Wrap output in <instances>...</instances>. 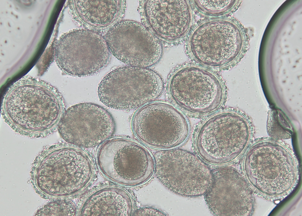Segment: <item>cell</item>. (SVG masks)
Returning a JSON list of instances; mask_svg holds the SVG:
<instances>
[{
	"mask_svg": "<svg viewBox=\"0 0 302 216\" xmlns=\"http://www.w3.org/2000/svg\"><path fill=\"white\" fill-rule=\"evenodd\" d=\"M164 88L160 76L148 67L126 66L107 74L98 89L101 101L115 109L140 107L159 98Z\"/></svg>",
	"mask_w": 302,
	"mask_h": 216,
	"instance_id": "6da1fadb",
	"label": "cell"
},
{
	"mask_svg": "<svg viewBox=\"0 0 302 216\" xmlns=\"http://www.w3.org/2000/svg\"><path fill=\"white\" fill-rule=\"evenodd\" d=\"M248 126L242 117L226 112L207 119L197 135L196 146L202 159L212 164L230 162L236 157L247 143Z\"/></svg>",
	"mask_w": 302,
	"mask_h": 216,
	"instance_id": "7a4b0ae2",
	"label": "cell"
},
{
	"mask_svg": "<svg viewBox=\"0 0 302 216\" xmlns=\"http://www.w3.org/2000/svg\"><path fill=\"white\" fill-rule=\"evenodd\" d=\"M97 161L108 177L119 183L136 186L148 180L155 170L154 159L143 146L131 140L115 138L105 142Z\"/></svg>",
	"mask_w": 302,
	"mask_h": 216,
	"instance_id": "3957f363",
	"label": "cell"
},
{
	"mask_svg": "<svg viewBox=\"0 0 302 216\" xmlns=\"http://www.w3.org/2000/svg\"><path fill=\"white\" fill-rule=\"evenodd\" d=\"M154 159L156 176L168 189L185 197L204 194L211 172L194 154L181 149H168L157 151Z\"/></svg>",
	"mask_w": 302,
	"mask_h": 216,
	"instance_id": "277c9868",
	"label": "cell"
},
{
	"mask_svg": "<svg viewBox=\"0 0 302 216\" xmlns=\"http://www.w3.org/2000/svg\"><path fill=\"white\" fill-rule=\"evenodd\" d=\"M132 127L137 138L149 146L167 149L183 143L189 133L186 119L178 110L163 103L145 105L135 113Z\"/></svg>",
	"mask_w": 302,
	"mask_h": 216,
	"instance_id": "5b68a950",
	"label": "cell"
},
{
	"mask_svg": "<svg viewBox=\"0 0 302 216\" xmlns=\"http://www.w3.org/2000/svg\"><path fill=\"white\" fill-rule=\"evenodd\" d=\"M8 117L17 126L33 131L51 127L58 119L60 107L57 98L47 89L37 85L17 86L5 101Z\"/></svg>",
	"mask_w": 302,
	"mask_h": 216,
	"instance_id": "8992f818",
	"label": "cell"
},
{
	"mask_svg": "<svg viewBox=\"0 0 302 216\" xmlns=\"http://www.w3.org/2000/svg\"><path fill=\"white\" fill-rule=\"evenodd\" d=\"M110 51L106 40L91 30L81 29L62 36L55 50L60 67L69 75L78 77L94 74L107 63Z\"/></svg>",
	"mask_w": 302,
	"mask_h": 216,
	"instance_id": "52a82bcc",
	"label": "cell"
},
{
	"mask_svg": "<svg viewBox=\"0 0 302 216\" xmlns=\"http://www.w3.org/2000/svg\"><path fill=\"white\" fill-rule=\"evenodd\" d=\"M170 95L179 106L190 112L205 114L221 105L224 97L222 85L213 73L199 67L181 68L170 81Z\"/></svg>",
	"mask_w": 302,
	"mask_h": 216,
	"instance_id": "ba28073f",
	"label": "cell"
},
{
	"mask_svg": "<svg viewBox=\"0 0 302 216\" xmlns=\"http://www.w3.org/2000/svg\"><path fill=\"white\" fill-rule=\"evenodd\" d=\"M105 40L113 55L128 65L148 67L157 63L162 55L158 39L135 21H118L108 31Z\"/></svg>",
	"mask_w": 302,
	"mask_h": 216,
	"instance_id": "9c48e42d",
	"label": "cell"
},
{
	"mask_svg": "<svg viewBox=\"0 0 302 216\" xmlns=\"http://www.w3.org/2000/svg\"><path fill=\"white\" fill-rule=\"evenodd\" d=\"M62 138L69 144L90 148L111 137L115 129L114 120L103 107L92 103L73 105L64 112L58 127Z\"/></svg>",
	"mask_w": 302,
	"mask_h": 216,
	"instance_id": "30bf717a",
	"label": "cell"
},
{
	"mask_svg": "<svg viewBox=\"0 0 302 216\" xmlns=\"http://www.w3.org/2000/svg\"><path fill=\"white\" fill-rule=\"evenodd\" d=\"M142 16L150 29L168 40L177 39L186 32L189 22V8L184 0H145Z\"/></svg>",
	"mask_w": 302,
	"mask_h": 216,
	"instance_id": "8fae6325",
	"label": "cell"
},
{
	"mask_svg": "<svg viewBox=\"0 0 302 216\" xmlns=\"http://www.w3.org/2000/svg\"><path fill=\"white\" fill-rule=\"evenodd\" d=\"M240 177L233 169L219 168L211 173L205 192L206 202L216 216H235L241 211Z\"/></svg>",
	"mask_w": 302,
	"mask_h": 216,
	"instance_id": "7c38bea8",
	"label": "cell"
},
{
	"mask_svg": "<svg viewBox=\"0 0 302 216\" xmlns=\"http://www.w3.org/2000/svg\"><path fill=\"white\" fill-rule=\"evenodd\" d=\"M132 198L124 190L116 187L105 188L91 195L84 204L83 216H130L132 214Z\"/></svg>",
	"mask_w": 302,
	"mask_h": 216,
	"instance_id": "4fadbf2b",
	"label": "cell"
},
{
	"mask_svg": "<svg viewBox=\"0 0 302 216\" xmlns=\"http://www.w3.org/2000/svg\"><path fill=\"white\" fill-rule=\"evenodd\" d=\"M121 0H74L77 14L84 22L94 27H102L115 21L125 9Z\"/></svg>",
	"mask_w": 302,
	"mask_h": 216,
	"instance_id": "5bb4252c",
	"label": "cell"
},
{
	"mask_svg": "<svg viewBox=\"0 0 302 216\" xmlns=\"http://www.w3.org/2000/svg\"><path fill=\"white\" fill-rule=\"evenodd\" d=\"M267 129L269 135L276 139H284L291 137L292 129L289 121L280 113L273 112L269 114Z\"/></svg>",
	"mask_w": 302,
	"mask_h": 216,
	"instance_id": "9a60e30c",
	"label": "cell"
},
{
	"mask_svg": "<svg viewBox=\"0 0 302 216\" xmlns=\"http://www.w3.org/2000/svg\"><path fill=\"white\" fill-rule=\"evenodd\" d=\"M134 216H165L163 212L155 208L145 207L137 210L133 214Z\"/></svg>",
	"mask_w": 302,
	"mask_h": 216,
	"instance_id": "2e32d148",
	"label": "cell"
}]
</instances>
